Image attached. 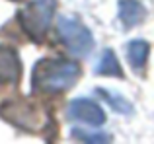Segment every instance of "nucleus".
Returning <instances> with one entry per match:
<instances>
[{
	"instance_id": "obj_1",
	"label": "nucleus",
	"mask_w": 154,
	"mask_h": 144,
	"mask_svg": "<svg viewBox=\"0 0 154 144\" xmlns=\"http://www.w3.org/2000/svg\"><path fill=\"white\" fill-rule=\"evenodd\" d=\"M80 76V66L66 58H41L33 66V90L60 94L70 90Z\"/></svg>"
},
{
	"instance_id": "obj_2",
	"label": "nucleus",
	"mask_w": 154,
	"mask_h": 144,
	"mask_svg": "<svg viewBox=\"0 0 154 144\" xmlns=\"http://www.w3.org/2000/svg\"><path fill=\"white\" fill-rule=\"evenodd\" d=\"M0 115L12 125L20 127L29 133H41L49 125V115L37 103L18 99V101H4L0 105Z\"/></svg>"
},
{
	"instance_id": "obj_3",
	"label": "nucleus",
	"mask_w": 154,
	"mask_h": 144,
	"mask_svg": "<svg viewBox=\"0 0 154 144\" xmlns=\"http://www.w3.org/2000/svg\"><path fill=\"white\" fill-rule=\"evenodd\" d=\"M55 8H57V0H35L29 6H26L18 16L23 31L31 39L41 41L53 22Z\"/></svg>"
},
{
	"instance_id": "obj_4",
	"label": "nucleus",
	"mask_w": 154,
	"mask_h": 144,
	"mask_svg": "<svg viewBox=\"0 0 154 144\" xmlns=\"http://www.w3.org/2000/svg\"><path fill=\"white\" fill-rule=\"evenodd\" d=\"M57 31H59V37L64 43V47L76 57H86L94 49V37H92L90 29L78 22V18L60 16L57 22Z\"/></svg>"
},
{
	"instance_id": "obj_5",
	"label": "nucleus",
	"mask_w": 154,
	"mask_h": 144,
	"mask_svg": "<svg viewBox=\"0 0 154 144\" xmlns=\"http://www.w3.org/2000/svg\"><path fill=\"white\" fill-rule=\"evenodd\" d=\"M66 115L72 121L84 123V125H92V127H100V125L105 123L103 109L96 101H90V99H86V98H78V99H74V101H70Z\"/></svg>"
},
{
	"instance_id": "obj_6",
	"label": "nucleus",
	"mask_w": 154,
	"mask_h": 144,
	"mask_svg": "<svg viewBox=\"0 0 154 144\" xmlns=\"http://www.w3.org/2000/svg\"><path fill=\"white\" fill-rule=\"evenodd\" d=\"M22 76V64L10 47L0 45V84H16Z\"/></svg>"
},
{
	"instance_id": "obj_7",
	"label": "nucleus",
	"mask_w": 154,
	"mask_h": 144,
	"mask_svg": "<svg viewBox=\"0 0 154 144\" xmlns=\"http://www.w3.org/2000/svg\"><path fill=\"white\" fill-rule=\"evenodd\" d=\"M144 16H146V12H144V6L140 2H137V0H119V18L127 29L139 26L144 20Z\"/></svg>"
},
{
	"instance_id": "obj_8",
	"label": "nucleus",
	"mask_w": 154,
	"mask_h": 144,
	"mask_svg": "<svg viewBox=\"0 0 154 144\" xmlns=\"http://www.w3.org/2000/svg\"><path fill=\"white\" fill-rule=\"evenodd\" d=\"M148 53H150V47H148L146 41L143 39H133L127 47V58H129V64L135 72H143L144 64H146V58Z\"/></svg>"
},
{
	"instance_id": "obj_9",
	"label": "nucleus",
	"mask_w": 154,
	"mask_h": 144,
	"mask_svg": "<svg viewBox=\"0 0 154 144\" xmlns=\"http://www.w3.org/2000/svg\"><path fill=\"white\" fill-rule=\"evenodd\" d=\"M94 70H96V74H100V76H121L123 74L115 53L109 51V49L102 53V57L98 58V64H96Z\"/></svg>"
},
{
	"instance_id": "obj_10",
	"label": "nucleus",
	"mask_w": 154,
	"mask_h": 144,
	"mask_svg": "<svg viewBox=\"0 0 154 144\" xmlns=\"http://www.w3.org/2000/svg\"><path fill=\"white\" fill-rule=\"evenodd\" d=\"M98 94L102 95L103 99H107V103H109V105H111L115 111H119V113H125V115H129V113L133 111L131 103H129L125 98H121L119 94H113V92H109V90H103V88H98Z\"/></svg>"
},
{
	"instance_id": "obj_11",
	"label": "nucleus",
	"mask_w": 154,
	"mask_h": 144,
	"mask_svg": "<svg viewBox=\"0 0 154 144\" xmlns=\"http://www.w3.org/2000/svg\"><path fill=\"white\" fill-rule=\"evenodd\" d=\"M72 136L78 138V140H84V142H107V140H109L107 134H102V133L90 134V133H86V130H80V129H74V130H72Z\"/></svg>"
}]
</instances>
